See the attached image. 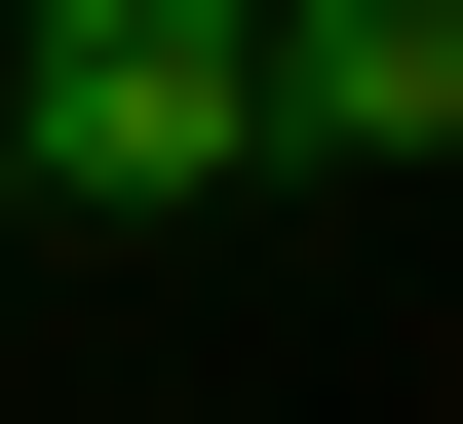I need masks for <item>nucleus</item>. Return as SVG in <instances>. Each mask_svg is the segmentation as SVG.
<instances>
[{"label": "nucleus", "mask_w": 463, "mask_h": 424, "mask_svg": "<svg viewBox=\"0 0 463 424\" xmlns=\"http://www.w3.org/2000/svg\"><path fill=\"white\" fill-rule=\"evenodd\" d=\"M232 116H270V155H386V193H425V155H463V0H232Z\"/></svg>", "instance_id": "f03ea898"}, {"label": "nucleus", "mask_w": 463, "mask_h": 424, "mask_svg": "<svg viewBox=\"0 0 463 424\" xmlns=\"http://www.w3.org/2000/svg\"><path fill=\"white\" fill-rule=\"evenodd\" d=\"M0 193H39V231L270 193V116H232V0H0Z\"/></svg>", "instance_id": "f257e3e1"}]
</instances>
